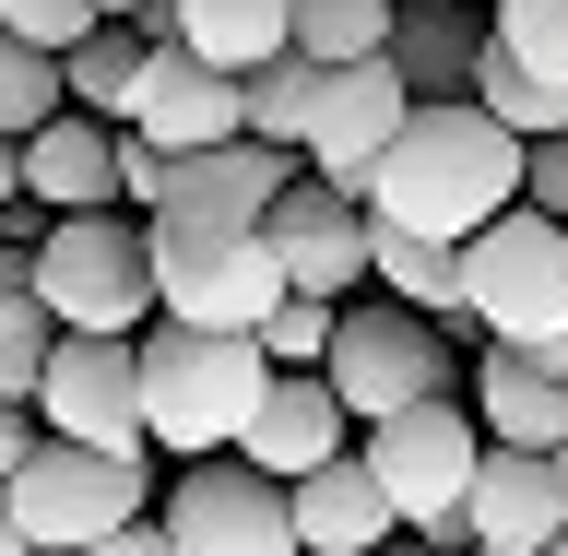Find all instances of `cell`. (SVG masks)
<instances>
[{"label": "cell", "mask_w": 568, "mask_h": 556, "mask_svg": "<svg viewBox=\"0 0 568 556\" xmlns=\"http://www.w3.org/2000/svg\"><path fill=\"white\" fill-rule=\"evenodd\" d=\"M0 556H36V545H24V533H12V509H0Z\"/></svg>", "instance_id": "obj_38"}, {"label": "cell", "mask_w": 568, "mask_h": 556, "mask_svg": "<svg viewBox=\"0 0 568 556\" xmlns=\"http://www.w3.org/2000/svg\"><path fill=\"white\" fill-rule=\"evenodd\" d=\"M474 426H486V451H557L568 438V344H486L474 355Z\"/></svg>", "instance_id": "obj_15"}, {"label": "cell", "mask_w": 568, "mask_h": 556, "mask_svg": "<svg viewBox=\"0 0 568 556\" xmlns=\"http://www.w3.org/2000/svg\"><path fill=\"white\" fill-rule=\"evenodd\" d=\"M545 462H557V486H568V438H557V451H545Z\"/></svg>", "instance_id": "obj_40"}, {"label": "cell", "mask_w": 568, "mask_h": 556, "mask_svg": "<svg viewBox=\"0 0 568 556\" xmlns=\"http://www.w3.org/2000/svg\"><path fill=\"white\" fill-rule=\"evenodd\" d=\"M379 556H426V545H403V533H390V545H379Z\"/></svg>", "instance_id": "obj_39"}, {"label": "cell", "mask_w": 568, "mask_h": 556, "mask_svg": "<svg viewBox=\"0 0 568 556\" xmlns=\"http://www.w3.org/2000/svg\"><path fill=\"white\" fill-rule=\"evenodd\" d=\"M521 202L545 213V225H568V131H545V142H521Z\"/></svg>", "instance_id": "obj_32"}, {"label": "cell", "mask_w": 568, "mask_h": 556, "mask_svg": "<svg viewBox=\"0 0 568 556\" xmlns=\"http://www.w3.org/2000/svg\"><path fill=\"white\" fill-rule=\"evenodd\" d=\"M119 131H142L154 154H213V142H248V119H237V71H213V60H190V48H154L142 60V107L119 119Z\"/></svg>", "instance_id": "obj_14"}, {"label": "cell", "mask_w": 568, "mask_h": 556, "mask_svg": "<svg viewBox=\"0 0 568 556\" xmlns=\"http://www.w3.org/2000/svg\"><path fill=\"white\" fill-rule=\"evenodd\" d=\"M403 12H426V0H403Z\"/></svg>", "instance_id": "obj_42"}, {"label": "cell", "mask_w": 568, "mask_h": 556, "mask_svg": "<svg viewBox=\"0 0 568 556\" xmlns=\"http://www.w3.org/2000/svg\"><path fill=\"white\" fill-rule=\"evenodd\" d=\"M154 522H166L178 556H296V509L248 462H178V486L154 497Z\"/></svg>", "instance_id": "obj_9"}, {"label": "cell", "mask_w": 568, "mask_h": 556, "mask_svg": "<svg viewBox=\"0 0 568 556\" xmlns=\"http://www.w3.org/2000/svg\"><path fill=\"white\" fill-rule=\"evenodd\" d=\"M36 438H48V426H36L24 403H0V486H12V474H24V462H36Z\"/></svg>", "instance_id": "obj_34"}, {"label": "cell", "mask_w": 568, "mask_h": 556, "mask_svg": "<svg viewBox=\"0 0 568 556\" xmlns=\"http://www.w3.org/2000/svg\"><path fill=\"white\" fill-rule=\"evenodd\" d=\"M545 556H568V533H557V545H545Z\"/></svg>", "instance_id": "obj_41"}, {"label": "cell", "mask_w": 568, "mask_h": 556, "mask_svg": "<svg viewBox=\"0 0 568 556\" xmlns=\"http://www.w3.org/2000/svg\"><path fill=\"white\" fill-rule=\"evenodd\" d=\"M462 284H474L486 344H568V225H545L532 202L462 237Z\"/></svg>", "instance_id": "obj_6"}, {"label": "cell", "mask_w": 568, "mask_h": 556, "mask_svg": "<svg viewBox=\"0 0 568 556\" xmlns=\"http://www.w3.org/2000/svg\"><path fill=\"white\" fill-rule=\"evenodd\" d=\"M474 107H486V119H497L509 142H545V131H568V83H532V71H521V60H497V48L474 60Z\"/></svg>", "instance_id": "obj_27"}, {"label": "cell", "mask_w": 568, "mask_h": 556, "mask_svg": "<svg viewBox=\"0 0 568 556\" xmlns=\"http://www.w3.org/2000/svg\"><path fill=\"white\" fill-rule=\"evenodd\" d=\"M142 12H154V0H95V24H142Z\"/></svg>", "instance_id": "obj_37"}, {"label": "cell", "mask_w": 568, "mask_h": 556, "mask_svg": "<svg viewBox=\"0 0 568 556\" xmlns=\"http://www.w3.org/2000/svg\"><path fill=\"white\" fill-rule=\"evenodd\" d=\"M284 509H296V556H379L390 533H403V509L379 497V474L367 462H320L308 486H284Z\"/></svg>", "instance_id": "obj_19"}, {"label": "cell", "mask_w": 568, "mask_h": 556, "mask_svg": "<svg viewBox=\"0 0 568 556\" xmlns=\"http://www.w3.org/2000/svg\"><path fill=\"white\" fill-rule=\"evenodd\" d=\"M344 403H332V380L320 367H273V391H261V415H248L237 462L248 474H273V486H308L320 462H344Z\"/></svg>", "instance_id": "obj_16"}, {"label": "cell", "mask_w": 568, "mask_h": 556, "mask_svg": "<svg viewBox=\"0 0 568 556\" xmlns=\"http://www.w3.org/2000/svg\"><path fill=\"white\" fill-rule=\"evenodd\" d=\"M12 190H24V142H0V202H12Z\"/></svg>", "instance_id": "obj_36"}, {"label": "cell", "mask_w": 568, "mask_h": 556, "mask_svg": "<svg viewBox=\"0 0 568 556\" xmlns=\"http://www.w3.org/2000/svg\"><path fill=\"white\" fill-rule=\"evenodd\" d=\"M142 36H154V48H190V60H213V71H261V60L296 48V0H154Z\"/></svg>", "instance_id": "obj_18"}, {"label": "cell", "mask_w": 568, "mask_h": 556, "mask_svg": "<svg viewBox=\"0 0 568 556\" xmlns=\"http://www.w3.org/2000/svg\"><path fill=\"white\" fill-rule=\"evenodd\" d=\"M248 344L273 355V367H320V355H332V309H320V296H273V320H261Z\"/></svg>", "instance_id": "obj_30"}, {"label": "cell", "mask_w": 568, "mask_h": 556, "mask_svg": "<svg viewBox=\"0 0 568 556\" xmlns=\"http://www.w3.org/2000/svg\"><path fill=\"white\" fill-rule=\"evenodd\" d=\"M390 12H403V0H296V48H308L320 71L390 60Z\"/></svg>", "instance_id": "obj_26"}, {"label": "cell", "mask_w": 568, "mask_h": 556, "mask_svg": "<svg viewBox=\"0 0 568 556\" xmlns=\"http://www.w3.org/2000/svg\"><path fill=\"white\" fill-rule=\"evenodd\" d=\"M36 309L60 332H106V344H142L154 332V237L142 213H48L36 237Z\"/></svg>", "instance_id": "obj_3"}, {"label": "cell", "mask_w": 568, "mask_h": 556, "mask_svg": "<svg viewBox=\"0 0 568 556\" xmlns=\"http://www.w3.org/2000/svg\"><path fill=\"white\" fill-rule=\"evenodd\" d=\"M142 60H154V36H142V24H95V36L60 60L71 119H106V131H119V119L142 107Z\"/></svg>", "instance_id": "obj_23"}, {"label": "cell", "mask_w": 568, "mask_h": 556, "mask_svg": "<svg viewBox=\"0 0 568 556\" xmlns=\"http://www.w3.org/2000/svg\"><path fill=\"white\" fill-rule=\"evenodd\" d=\"M261 261L284 273V296L344 309L367 284V202H344L332 178H284V202L261 213Z\"/></svg>", "instance_id": "obj_11"}, {"label": "cell", "mask_w": 568, "mask_h": 556, "mask_svg": "<svg viewBox=\"0 0 568 556\" xmlns=\"http://www.w3.org/2000/svg\"><path fill=\"white\" fill-rule=\"evenodd\" d=\"M0 36H24V48L71 60V48L95 36V0H0Z\"/></svg>", "instance_id": "obj_31"}, {"label": "cell", "mask_w": 568, "mask_h": 556, "mask_svg": "<svg viewBox=\"0 0 568 556\" xmlns=\"http://www.w3.org/2000/svg\"><path fill=\"white\" fill-rule=\"evenodd\" d=\"M83 556H178V545H166V522H119L106 545H83Z\"/></svg>", "instance_id": "obj_35"}, {"label": "cell", "mask_w": 568, "mask_h": 556, "mask_svg": "<svg viewBox=\"0 0 568 556\" xmlns=\"http://www.w3.org/2000/svg\"><path fill=\"white\" fill-rule=\"evenodd\" d=\"M119 202H142V213L166 202V154H154L142 131H119Z\"/></svg>", "instance_id": "obj_33"}, {"label": "cell", "mask_w": 568, "mask_h": 556, "mask_svg": "<svg viewBox=\"0 0 568 556\" xmlns=\"http://www.w3.org/2000/svg\"><path fill=\"white\" fill-rule=\"evenodd\" d=\"M355 202H367V225H403V237L462 249V237H486L497 213H521V142L497 131L474 95L415 107V119L390 131V154L367 166Z\"/></svg>", "instance_id": "obj_1"}, {"label": "cell", "mask_w": 568, "mask_h": 556, "mask_svg": "<svg viewBox=\"0 0 568 556\" xmlns=\"http://www.w3.org/2000/svg\"><path fill=\"white\" fill-rule=\"evenodd\" d=\"M367 474H379V497L403 509V533L415 522H438V509H462L474 497V462H486V426L462 415V403H415V415H390V426H367Z\"/></svg>", "instance_id": "obj_10"}, {"label": "cell", "mask_w": 568, "mask_h": 556, "mask_svg": "<svg viewBox=\"0 0 568 556\" xmlns=\"http://www.w3.org/2000/svg\"><path fill=\"white\" fill-rule=\"evenodd\" d=\"M24 202H48V213H106V202H119V131L60 107V119L24 142Z\"/></svg>", "instance_id": "obj_21"}, {"label": "cell", "mask_w": 568, "mask_h": 556, "mask_svg": "<svg viewBox=\"0 0 568 556\" xmlns=\"http://www.w3.org/2000/svg\"><path fill=\"white\" fill-rule=\"evenodd\" d=\"M367 284L415 320H474V284H462V249L403 237V225H367Z\"/></svg>", "instance_id": "obj_22"}, {"label": "cell", "mask_w": 568, "mask_h": 556, "mask_svg": "<svg viewBox=\"0 0 568 556\" xmlns=\"http://www.w3.org/2000/svg\"><path fill=\"white\" fill-rule=\"evenodd\" d=\"M462 509H474V556H545L568 533V486L545 451H486Z\"/></svg>", "instance_id": "obj_17"}, {"label": "cell", "mask_w": 568, "mask_h": 556, "mask_svg": "<svg viewBox=\"0 0 568 556\" xmlns=\"http://www.w3.org/2000/svg\"><path fill=\"white\" fill-rule=\"evenodd\" d=\"M320 380H332V403L355 426H390V415H415V403H450V344L415 309H390V296H344Z\"/></svg>", "instance_id": "obj_5"}, {"label": "cell", "mask_w": 568, "mask_h": 556, "mask_svg": "<svg viewBox=\"0 0 568 556\" xmlns=\"http://www.w3.org/2000/svg\"><path fill=\"white\" fill-rule=\"evenodd\" d=\"M154 320H190V332H261L284 296V273L261 261V237H213V225H154Z\"/></svg>", "instance_id": "obj_7"}, {"label": "cell", "mask_w": 568, "mask_h": 556, "mask_svg": "<svg viewBox=\"0 0 568 556\" xmlns=\"http://www.w3.org/2000/svg\"><path fill=\"white\" fill-rule=\"evenodd\" d=\"M320 83H332V71H320L308 48H284V60L237 71V119H248V142H273V154H308V119H320Z\"/></svg>", "instance_id": "obj_25"}, {"label": "cell", "mask_w": 568, "mask_h": 556, "mask_svg": "<svg viewBox=\"0 0 568 556\" xmlns=\"http://www.w3.org/2000/svg\"><path fill=\"white\" fill-rule=\"evenodd\" d=\"M36 426L71 438V451H154L142 438V355L106 344V332H60L48 344V380H36Z\"/></svg>", "instance_id": "obj_8"}, {"label": "cell", "mask_w": 568, "mask_h": 556, "mask_svg": "<svg viewBox=\"0 0 568 556\" xmlns=\"http://www.w3.org/2000/svg\"><path fill=\"white\" fill-rule=\"evenodd\" d=\"M0 509H12V533H24L36 556H83V545H106L119 522H154V462L36 438V462L0 486Z\"/></svg>", "instance_id": "obj_4"}, {"label": "cell", "mask_w": 568, "mask_h": 556, "mask_svg": "<svg viewBox=\"0 0 568 556\" xmlns=\"http://www.w3.org/2000/svg\"><path fill=\"white\" fill-rule=\"evenodd\" d=\"M415 119V95H403V71L390 60H355V71H332L320 83V119H308V178H332V190H367V166L390 154V131Z\"/></svg>", "instance_id": "obj_13"}, {"label": "cell", "mask_w": 568, "mask_h": 556, "mask_svg": "<svg viewBox=\"0 0 568 556\" xmlns=\"http://www.w3.org/2000/svg\"><path fill=\"white\" fill-rule=\"evenodd\" d=\"M142 438L178 462H213L237 451L248 415H261V391H273V355L248 344V332H190V320H154L142 332Z\"/></svg>", "instance_id": "obj_2"}, {"label": "cell", "mask_w": 568, "mask_h": 556, "mask_svg": "<svg viewBox=\"0 0 568 556\" xmlns=\"http://www.w3.org/2000/svg\"><path fill=\"white\" fill-rule=\"evenodd\" d=\"M284 178H296V154H273V142H213V154H178V166H166V202H154V225L261 237V213L284 202Z\"/></svg>", "instance_id": "obj_12"}, {"label": "cell", "mask_w": 568, "mask_h": 556, "mask_svg": "<svg viewBox=\"0 0 568 556\" xmlns=\"http://www.w3.org/2000/svg\"><path fill=\"white\" fill-rule=\"evenodd\" d=\"M486 48L532 83H568V0H486Z\"/></svg>", "instance_id": "obj_28"}, {"label": "cell", "mask_w": 568, "mask_h": 556, "mask_svg": "<svg viewBox=\"0 0 568 556\" xmlns=\"http://www.w3.org/2000/svg\"><path fill=\"white\" fill-rule=\"evenodd\" d=\"M60 107H71V95H60V60L24 48V36H0V142H36Z\"/></svg>", "instance_id": "obj_29"}, {"label": "cell", "mask_w": 568, "mask_h": 556, "mask_svg": "<svg viewBox=\"0 0 568 556\" xmlns=\"http://www.w3.org/2000/svg\"><path fill=\"white\" fill-rule=\"evenodd\" d=\"M48 344H60V320L36 309V249H12V237H0V403H24V415H36Z\"/></svg>", "instance_id": "obj_24"}, {"label": "cell", "mask_w": 568, "mask_h": 556, "mask_svg": "<svg viewBox=\"0 0 568 556\" xmlns=\"http://www.w3.org/2000/svg\"><path fill=\"white\" fill-rule=\"evenodd\" d=\"M474 60H486V12L474 0H426V12H390V71L415 107L474 95Z\"/></svg>", "instance_id": "obj_20"}]
</instances>
